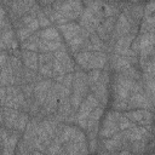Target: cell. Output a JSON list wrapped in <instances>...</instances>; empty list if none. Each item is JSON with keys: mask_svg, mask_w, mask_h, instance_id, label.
I'll return each mask as SVG.
<instances>
[{"mask_svg": "<svg viewBox=\"0 0 155 155\" xmlns=\"http://www.w3.org/2000/svg\"><path fill=\"white\" fill-rule=\"evenodd\" d=\"M101 73H102V70H99V69H92V70L88 71V74H87L88 86H91V85H93L98 81V79L101 76Z\"/></svg>", "mask_w": 155, "mask_h": 155, "instance_id": "obj_36", "label": "cell"}, {"mask_svg": "<svg viewBox=\"0 0 155 155\" xmlns=\"http://www.w3.org/2000/svg\"><path fill=\"white\" fill-rule=\"evenodd\" d=\"M136 81L127 79L120 73H116L113 79V94L114 101H127L132 93Z\"/></svg>", "mask_w": 155, "mask_h": 155, "instance_id": "obj_1", "label": "cell"}, {"mask_svg": "<svg viewBox=\"0 0 155 155\" xmlns=\"http://www.w3.org/2000/svg\"><path fill=\"white\" fill-rule=\"evenodd\" d=\"M58 29L62 33L63 38L67 40V42L70 41L71 39H74L81 31V27L79 25V23H75V22H69V23L58 25Z\"/></svg>", "mask_w": 155, "mask_h": 155, "instance_id": "obj_16", "label": "cell"}, {"mask_svg": "<svg viewBox=\"0 0 155 155\" xmlns=\"http://www.w3.org/2000/svg\"><path fill=\"white\" fill-rule=\"evenodd\" d=\"M31 34H33V33H31L28 28H25V27H21L19 29H17V36H18V39H19L22 42L25 41Z\"/></svg>", "mask_w": 155, "mask_h": 155, "instance_id": "obj_38", "label": "cell"}, {"mask_svg": "<svg viewBox=\"0 0 155 155\" xmlns=\"http://www.w3.org/2000/svg\"><path fill=\"white\" fill-rule=\"evenodd\" d=\"M119 111L111 110L108 111L107 115L104 116L103 121H102V126L99 130V136L105 139V138H110L111 136H114L115 133L120 132L119 130V125H117V116H119Z\"/></svg>", "mask_w": 155, "mask_h": 155, "instance_id": "obj_5", "label": "cell"}, {"mask_svg": "<svg viewBox=\"0 0 155 155\" xmlns=\"http://www.w3.org/2000/svg\"><path fill=\"white\" fill-rule=\"evenodd\" d=\"M130 33L136 34V33L133 31V27H132V24L128 22L127 17H126L124 13H120L119 17H117V19H116L115 28H114V31H113V34H111L110 40H115V41H116L119 38H121V36H124V35H126V34H130Z\"/></svg>", "mask_w": 155, "mask_h": 155, "instance_id": "obj_11", "label": "cell"}, {"mask_svg": "<svg viewBox=\"0 0 155 155\" xmlns=\"http://www.w3.org/2000/svg\"><path fill=\"white\" fill-rule=\"evenodd\" d=\"M99 105L98 101L93 97L92 93H88L84 101L81 102L79 109L76 110L75 113V122L82 128V130H86L87 127V119L90 116V114L93 111L94 108H97Z\"/></svg>", "mask_w": 155, "mask_h": 155, "instance_id": "obj_2", "label": "cell"}, {"mask_svg": "<svg viewBox=\"0 0 155 155\" xmlns=\"http://www.w3.org/2000/svg\"><path fill=\"white\" fill-rule=\"evenodd\" d=\"M115 23H116V16H114V17H107V18H104V19L101 22L102 28L110 35V38H111V34H113V31H114Z\"/></svg>", "mask_w": 155, "mask_h": 155, "instance_id": "obj_29", "label": "cell"}, {"mask_svg": "<svg viewBox=\"0 0 155 155\" xmlns=\"http://www.w3.org/2000/svg\"><path fill=\"white\" fill-rule=\"evenodd\" d=\"M121 133H122L124 139L128 143L144 139V138H147V136H149V132L143 126H137V125H133L132 127H130L125 131H121Z\"/></svg>", "mask_w": 155, "mask_h": 155, "instance_id": "obj_15", "label": "cell"}, {"mask_svg": "<svg viewBox=\"0 0 155 155\" xmlns=\"http://www.w3.org/2000/svg\"><path fill=\"white\" fill-rule=\"evenodd\" d=\"M53 85V80L51 79H44V80H40L38 81L35 85H34V92H33V97H34V101L41 107L46 99V96L50 91V88L52 87Z\"/></svg>", "mask_w": 155, "mask_h": 155, "instance_id": "obj_12", "label": "cell"}, {"mask_svg": "<svg viewBox=\"0 0 155 155\" xmlns=\"http://www.w3.org/2000/svg\"><path fill=\"white\" fill-rule=\"evenodd\" d=\"M99 155H117V153H110V151L103 150L102 153H99Z\"/></svg>", "mask_w": 155, "mask_h": 155, "instance_id": "obj_47", "label": "cell"}, {"mask_svg": "<svg viewBox=\"0 0 155 155\" xmlns=\"http://www.w3.org/2000/svg\"><path fill=\"white\" fill-rule=\"evenodd\" d=\"M6 10L0 5V19H6Z\"/></svg>", "mask_w": 155, "mask_h": 155, "instance_id": "obj_45", "label": "cell"}, {"mask_svg": "<svg viewBox=\"0 0 155 155\" xmlns=\"http://www.w3.org/2000/svg\"><path fill=\"white\" fill-rule=\"evenodd\" d=\"M145 110L147 109H133V110H127L125 111V116L133 124H139L142 122L143 117H144V114H145Z\"/></svg>", "mask_w": 155, "mask_h": 155, "instance_id": "obj_24", "label": "cell"}, {"mask_svg": "<svg viewBox=\"0 0 155 155\" xmlns=\"http://www.w3.org/2000/svg\"><path fill=\"white\" fill-rule=\"evenodd\" d=\"M88 36H90V34L86 30L81 29V31H80L79 35H76L74 39H71L70 41H68V46H69L70 51L74 52V53H78V51H80L82 48V46H84L85 41L88 39Z\"/></svg>", "mask_w": 155, "mask_h": 155, "instance_id": "obj_20", "label": "cell"}, {"mask_svg": "<svg viewBox=\"0 0 155 155\" xmlns=\"http://www.w3.org/2000/svg\"><path fill=\"white\" fill-rule=\"evenodd\" d=\"M108 61V54L105 52H91V57L88 61V65H87V70H92V69H99L102 70V68H104V65L107 64Z\"/></svg>", "mask_w": 155, "mask_h": 155, "instance_id": "obj_17", "label": "cell"}, {"mask_svg": "<svg viewBox=\"0 0 155 155\" xmlns=\"http://www.w3.org/2000/svg\"><path fill=\"white\" fill-rule=\"evenodd\" d=\"M136 63H137V57H125V56H120L116 53H113L110 57L111 68L116 73H121Z\"/></svg>", "mask_w": 155, "mask_h": 155, "instance_id": "obj_14", "label": "cell"}, {"mask_svg": "<svg viewBox=\"0 0 155 155\" xmlns=\"http://www.w3.org/2000/svg\"><path fill=\"white\" fill-rule=\"evenodd\" d=\"M19 87H21V91H22V93L24 94L25 98H31L33 97V92H34V85L33 84L25 82Z\"/></svg>", "mask_w": 155, "mask_h": 155, "instance_id": "obj_37", "label": "cell"}, {"mask_svg": "<svg viewBox=\"0 0 155 155\" xmlns=\"http://www.w3.org/2000/svg\"><path fill=\"white\" fill-rule=\"evenodd\" d=\"M103 107L99 104L97 108L93 109V111L90 114L88 119H87V134H88V139H94L97 138L98 134V127H99V121L102 119L103 115Z\"/></svg>", "mask_w": 155, "mask_h": 155, "instance_id": "obj_8", "label": "cell"}, {"mask_svg": "<svg viewBox=\"0 0 155 155\" xmlns=\"http://www.w3.org/2000/svg\"><path fill=\"white\" fill-rule=\"evenodd\" d=\"M36 34H38V36L41 40H46V41H62L61 36H59V31L54 27H47V28L40 30Z\"/></svg>", "mask_w": 155, "mask_h": 155, "instance_id": "obj_23", "label": "cell"}, {"mask_svg": "<svg viewBox=\"0 0 155 155\" xmlns=\"http://www.w3.org/2000/svg\"><path fill=\"white\" fill-rule=\"evenodd\" d=\"M154 28H155V18H154V16H144L143 21H142V24H140L142 34L154 33Z\"/></svg>", "mask_w": 155, "mask_h": 155, "instance_id": "obj_26", "label": "cell"}, {"mask_svg": "<svg viewBox=\"0 0 155 155\" xmlns=\"http://www.w3.org/2000/svg\"><path fill=\"white\" fill-rule=\"evenodd\" d=\"M61 147H62V144L59 142H57L56 139H52V142L50 143V145L46 149V154L47 155H57L58 151L61 150Z\"/></svg>", "mask_w": 155, "mask_h": 155, "instance_id": "obj_34", "label": "cell"}, {"mask_svg": "<svg viewBox=\"0 0 155 155\" xmlns=\"http://www.w3.org/2000/svg\"><path fill=\"white\" fill-rule=\"evenodd\" d=\"M154 8H155V2H149L148 5H145L144 7V16H153V12H154Z\"/></svg>", "mask_w": 155, "mask_h": 155, "instance_id": "obj_42", "label": "cell"}, {"mask_svg": "<svg viewBox=\"0 0 155 155\" xmlns=\"http://www.w3.org/2000/svg\"><path fill=\"white\" fill-rule=\"evenodd\" d=\"M1 155H13V153L10 151L6 147H4V148H2V151H1Z\"/></svg>", "mask_w": 155, "mask_h": 155, "instance_id": "obj_46", "label": "cell"}, {"mask_svg": "<svg viewBox=\"0 0 155 155\" xmlns=\"http://www.w3.org/2000/svg\"><path fill=\"white\" fill-rule=\"evenodd\" d=\"M113 108L115 111H126L127 110V101H114Z\"/></svg>", "mask_w": 155, "mask_h": 155, "instance_id": "obj_39", "label": "cell"}, {"mask_svg": "<svg viewBox=\"0 0 155 155\" xmlns=\"http://www.w3.org/2000/svg\"><path fill=\"white\" fill-rule=\"evenodd\" d=\"M145 145H147L145 138H144V139H140V140H136V142L130 143L131 154H134V155H140V154H143V151L145 150Z\"/></svg>", "mask_w": 155, "mask_h": 155, "instance_id": "obj_30", "label": "cell"}, {"mask_svg": "<svg viewBox=\"0 0 155 155\" xmlns=\"http://www.w3.org/2000/svg\"><path fill=\"white\" fill-rule=\"evenodd\" d=\"M61 84H62L64 87H67V88L71 90V84H73V73H68V74H65Z\"/></svg>", "mask_w": 155, "mask_h": 155, "instance_id": "obj_40", "label": "cell"}, {"mask_svg": "<svg viewBox=\"0 0 155 155\" xmlns=\"http://www.w3.org/2000/svg\"><path fill=\"white\" fill-rule=\"evenodd\" d=\"M39 65L42 64H52L53 63V53H39L38 54Z\"/></svg>", "mask_w": 155, "mask_h": 155, "instance_id": "obj_35", "label": "cell"}, {"mask_svg": "<svg viewBox=\"0 0 155 155\" xmlns=\"http://www.w3.org/2000/svg\"><path fill=\"white\" fill-rule=\"evenodd\" d=\"M88 40H90V42H91V45H92V47H93V51H96V52H105L107 45L97 36L96 33L90 34ZM107 51H108V50H107Z\"/></svg>", "mask_w": 155, "mask_h": 155, "instance_id": "obj_27", "label": "cell"}, {"mask_svg": "<svg viewBox=\"0 0 155 155\" xmlns=\"http://www.w3.org/2000/svg\"><path fill=\"white\" fill-rule=\"evenodd\" d=\"M109 80H110V78H109L108 70H102L98 81L90 86L91 93L98 101V103H101L102 107L108 103V96H109V93H108V84H109Z\"/></svg>", "mask_w": 155, "mask_h": 155, "instance_id": "obj_4", "label": "cell"}, {"mask_svg": "<svg viewBox=\"0 0 155 155\" xmlns=\"http://www.w3.org/2000/svg\"><path fill=\"white\" fill-rule=\"evenodd\" d=\"M51 7L54 11L61 12L68 19V22H70L81 15L84 4L80 1H53Z\"/></svg>", "mask_w": 155, "mask_h": 155, "instance_id": "obj_3", "label": "cell"}, {"mask_svg": "<svg viewBox=\"0 0 155 155\" xmlns=\"http://www.w3.org/2000/svg\"><path fill=\"white\" fill-rule=\"evenodd\" d=\"M90 86L87 81V74L84 71H75L73 74V84H71V93L79 94L85 98L88 94Z\"/></svg>", "mask_w": 155, "mask_h": 155, "instance_id": "obj_7", "label": "cell"}, {"mask_svg": "<svg viewBox=\"0 0 155 155\" xmlns=\"http://www.w3.org/2000/svg\"><path fill=\"white\" fill-rule=\"evenodd\" d=\"M62 46H63L62 41H46V40L40 39L39 45H38V51L40 53H52L59 50Z\"/></svg>", "mask_w": 155, "mask_h": 155, "instance_id": "obj_22", "label": "cell"}, {"mask_svg": "<svg viewBox=\"0 0 155 155\" xmlns=\"http://www.w3.org/2000/svg\"><path fill=\"white\" fill-rule=\"evenodd\" d=\"M38 73L40 76H45V78H52L53 76V71H52V64H42L38 67Z\"/></svg>", "mask_w": 155, "mask_h": 155, "instance_id": "obj_33", "label": "cell"}, {"mask_svg": "<svg viewBox=\"0 0 155 155\" xmlns=\"http://www.w3.org/2000/svg\"><path fill=\"white\" fill-rule=\"evenodd\" d=\"M2 108H4V125L6 126L7 130H13L17 117L19 115V111L12 108H6V107H2Z\"/></svg>", "mask_w": 155, "mask_h": 155, "instance_id": "obj_21", "label": "cell"}, {"mask_svg": "<svg viewBox=\"0 0 155 155\" xmlns=\"http://www.w3.org/2000/svg\"><path fill=\"white\" fill-rule=\"evenodd\" d=\"M5 97H6V87H1L0 86V105L2 104Z\"/></svg>", "mask_w": 155, "mask_h": 155, "instance_id": "obj_44", "label": "cell"}, {"mask_svg": "<svg viewBox=\"0 0 155 155\" xmlns=\"http://www.w3.org/2000/svg\"><path fill=\"white\" fill-rule=\"evenodd\" d=\"M117 125H119V130L120 131H125V130H127V128H130V127H132L133 125H136V124H133V122H131L124 114H119V116H117Z\"/></svg>", "mask_w": 155, "mask_h": 155, "instance_id": "obj_31", "label": "cell"}, {"mask_svg": "<svg viewBox=\"0 0 155 155\" xmlns=\"http://www.w3.org/2000/svg\"><path fill=\"white\" fill-rule=\"evenodd\" d=\"M7 53L6 52H0V69L6 64V62H7Z\"/></svg>", "mask_w": 155, "mask_h": 155, "instance_id": "obj_43", "label": "cell"}, {"mask_svg": "<svg viewBox=\"0 0 155 155\" xmlns=\"http://www.w3.org/2000/svg\"><path fill=\"white\" fill-rule=\"evenodd\" d=\"M36 19H38V23H39V28H47L50 27L51 22L48 19V17L42 12V8H40L36 13Z\"/></svg>", "mask_w": 155, "mask_h": 155, "instance_id": "obj_32", "label": "cell"}, {"mask_svg": "<svg viewBox=\"0 0 155 155\" xmlns=\"http://www.w3.org/2000/svg\"><path fill=\"white\" fill-rule=\"evenodd\" d=\"M53 58L59 62V64H61L62 68L64 69L65 74L73 73V71L75 70L74 61H73V58L69 56V53L67 52V48H65L64 45H63L59 50H57L56 52H53Z\"/></svg>", "mask_w": 155, "mask_h": 155, "instance_id": "obj_13", "label": "cell"}, {"mask_svg": "<svg viewBox=\"0 0 155 155\" xmlns=\"http://www.w3.org/2000/svg\"><path fill=\"white\" fill-rule=\"evenodd\" d=\"M97 147H98V140H97V138H94V139H88V143H87V148H88V151H90L91 154L96 153V150H97Z\"/></svg>", "mask_w": 155, "mask_h": 155, "instance_id": "obj_41", "label": "cell"}, {"mask_svg": "<svg viewBox=\"0 0 155 155\" xmlns=\"http://www.w3.org/2000/svg\"><path fill=\"white\" fill-rule=\"evenodd\" d=\"M0 122H4V108L0 105Z\"/></svg>", "mask_w": 155, "mask_h": 155, "instance_id": "obj_48", "label": "cell"}, {"mask_svg": "<svg viewBox=\"0 0 155 155\" xmlns=\"http://www.w3.org/2000/svg\"><path fill=\"white\" fill-rule=\"evenodd\" d=\"M22 56V62L23 65L30 70L38 71V67H39V62H38V53L36 52H31V51H25L23 50L21 52Z\"/></svg>", "mask_w": 155, "mask_h": 155, "instance_id": "obj_19", "label": "cell"}, {"mask_svg": "<svg viewBox=\"0 0 155 155\" xmlns=\"http://www.w3.org/2000/svg\"><path fill=\"white\" fill-rule=\"evenodd\" d=\"M39 41H40V38L38 36V34H31L25 41L22 42V48L25 50V51L36 52V51H38Z\"/></svg>", "mask_w": 155, "mask_h": 155, "instance_id": "obj_25", "label": "cell"}, {"mask_svg": "<svg viewBox=\"0 0 155 155\" xmlns=\"http://www.w3.org/2000/svg\"><path fill=\"white\" fill-rule=\"evenodd\" d=\"M80 21H79V25L81 27V29L86 30L88 34H92L96 31V28L101 24V22L103 19H101L99 17H97L94 13H92L88 8H84L81 15L79 16Z\"/></svg>", "mask_w": 155, "mask_h": 155, "instance_id": "obj_6", "label": "cell"}, {"mask_svg": "<svg viewBox=\"0 0 155 155\" xmlns=\"http://www.w3.org/2000/svg\"><path fill=\"white\" fill-rule=\"evenodd\" d=\"M33 155H42V154H41V151H38V150H34V153H33Z\"/></svg>", "mask_w": 155, "mask_h": 155, "instance_id": "obj_49", "label": "cell"}, {"mask_svg": "<svg viewBox=\"0 0 155 155\" xmlns=\"http://www.w3.org/2000/svg\"><path fill=\"white\" fill-rule=\"evenodd\" d=\"M12 85H15V74L8 62H6V64L0 69V86L7 87Z\"/></svg>", "mask_w": 155, "mask_h": 155, "instance_id": "obj_18", "label": "cell"}, {"mask_svg": "<svg viewBox=\"0 0 155 155\" xmlns=\"http://www.w3.org/2000/svg\"><path fill=\"white\" fill-rule=\"evenodd\" d=\"M102 144H103V149L107 150V151H110V153H117L119 150L120 151L121 150H126L127 149V145H130V143L124 139L121 132L115 133L110 138L103 139V143Z\"/></svg>", "mask_w": 155, "mask_h": 155, "instance_id": "obj_9", "label": "cell"}, {"mask_svg": "<svg viewBox=\"0 0 155 155\" xmlns=\"http://www.w3.org/2000/svg\"><path fill=\"white\" fill-rule=\"evenodd\" d=\"M151 105H153V103L149 101V98L147 97L145 92L132 93L127 99V110H133V109H147V110H150Z\"/></svg>", "mask_w": 155, "mask_h": 155, "instance_id": "obj_10", "label": "cell"}, {"mask_svg": "<svg viewBox=\"0 0 155 155\" xmlns=\"http://www.w3.org/2000/svg\"><path fill=\"white\" fill-rule=\"evenodd\" d=\"M28 122H29V114L22 111V113H19V115L17 117V121L15 124L13 130H16L17 132H24Z\"/></svg>", "mask_w": 155, "mask_h": 155, "instance_id": "obj_28", "label": "cell"}]
</instances>
